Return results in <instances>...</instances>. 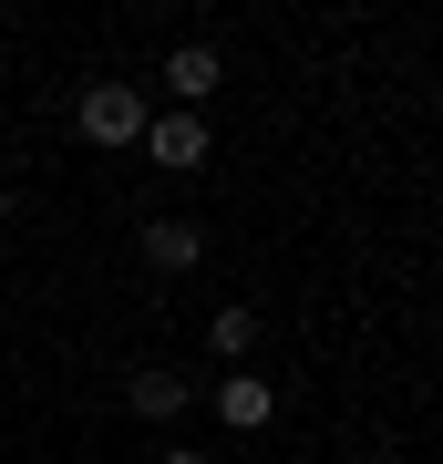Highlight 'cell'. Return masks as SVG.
<instances>
[{"mask_svg":"<svg viewBox=\"0 0 443 464\" xmlns=\"http://www.w3.org/2000/svg\"><path fill=\"white\" fill-rule=\"evenodd\" d=\"M82 145H145V93L134 83H93L82 93Z\"/></svg>","mask_w":443,"mask_h":464,"instance_id":"cell-1","label":"cell"},{"mask_svg":"<svg viewBox=\"0 0 443 464\" xmlns=\"http://www.w3.org/2000/svg\"><path fill=\"white\" fill-rule=\"evenodd\" d=\"M134 248H145L155 268H197V258H207V227H197V217H145Z\"/></svg>","mask_w":443,"mask_h":464,"instance_id":"cell-2","label":"cell"},{"mask_svg":"<svg viewBox=\"0 0 443 464\" xmlns=\"http://www.w3.org/2000/svg\"><path fill=\"white\" fill-rule=\"evenodd\" d=\"M145 155H155V166H207V124L197 114H145Z\"/></svg>","mask_w":443,"mask_h":464,"instance_id":"cell-3","label":"cell"},{"mask_svg":"<svg viewBox=\"0 0 443 464\" xmlns=\"http://www.w3.org/2000/svg\"><path fill=\"white\" fill-rule=\"evenodd\" d=\"M186 402H197V382H186V372H165V362L134 372V423H176Z\"/></svg>","mask_w":443,"mask_h":464,"instance_id":"cell-4","label":"cell"},{"mask_svg":"<svg viewBox=\"0 0 443 464\" xmlns=\"http://www.w3.org/2000/svg\"><path fill=\"white\" fill-rule=\"evenodd\" d=\"M217 83H227V72H217V52H207V42H186V52H165V93H176L186 114H197V103H207Z\"/></svg>","mask_w":443,"mask_h":464,"instance_id":"cell-5","label":"cell"},{"mask_svg":"<svg viewBox=\"0 0 443 464\" xmlns=\"http://www.w3.org/2000/svg\"><path fill=\"white\" fill-rule=\"evenodd\" d=\"M268 413H279V392H268V382H247V372H227V382H217V423L268 433Z\"/></svg>","mask_w":443,"mask_h":464,"instance_id":"cell-6","label":"cell"},{"mask_svg":"<svg viewBox=\"0 0 443 464\" xmlns=\"http://www.w3.org/2000/svg\"><path fill=\"white\" fill-rule=\"evenodd\" d=\"M207 341H217V362H247V351H258V310H217Z\"/></svg>","mask_w":443,"mask_h":464,"instance_id":"cell-7","label":"cell"},{"mask_svg":"<svg viewBox=\"0 0 443 464\" xmlns=\"http://www.w3.org/2000/svg\"><path fill=\"white\" fill-rule=\"evenodd\" d=\"M155 464H207V454H186V444H176V454H155Z\"/></svg>","mask_w":443,"mask_h":464,"instance_id":"cell-8","label":"cell"},{"mask_svg":"<svg viewBox=\"0 0 443 464\" xmlns=\"http://www.w3.org/2000/svg\"><path fill=\"white\" fill-rule=\"evenodd\" d=\"M0 217H11V176H0Z\"/></svg>","mask_w":443,"mask_h":464,"instance_id":"cell-9","label":"cell"}]
</instances>
